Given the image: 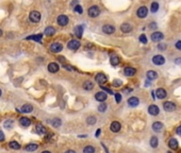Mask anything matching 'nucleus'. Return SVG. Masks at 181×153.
<instances>
[{
  "instance_id": "obj_24",
  "label": "nucleus",
  "mask_w": 181,
  "mask_h": 153,
  "mask_svg": "<svg viewBox=\"0 0 181 153\" xmlns=\"http://www.w3.org/2000/svg\"><path fill=\"white\" fill-rule=\"evenodd\" d=\"M35 131H36V133L40 134V135H45V134H46V129H45L43 126H42L41 123H37V125H36Z\"/></svg>"
},
{
  "instance_id": "obj_35",
  "label": "nucleus",
  "mask_w": 181,
  "mask_h": 153,
  "mask_svg": "<svg viewBox=\"0 0 181 153\" xmlns=\"http://www.w3.org/2000/svg\"><path fill=\"white\" fill-rule=\"evenodd\" d=\"M83 153H95V148L92 146H86L83 149Z\"/></svg>"
},
{
  "instance_id": "obj_28",
  "label": "nucleus",
  "mask_w": 181,
  "mask_h": 153,
  "mask_svg": "<svg viewBox=\"0 0 181 153\" xmlns=\"http://www.w3.org/2000/svg\"><path fill=\"white\" fill-rule=\"evenodd\" d=\"M38 148L37 144H29L25 147V150L26 151H29V152H32V151H35L36 149Z\"/></svg>"
},
{
  "instance_id": "obj_48",
  "label": "nucleus",
  "mask_w": 181,
  "mask_h": 153,
  "mask_svg": "<svg viewBox=\"0 0 181 153\" xmlns=\"http://www.w3.org/2000/svg\"><path fill=\"white\" fill-rule=\"evenodd\" d=\"M149 28H150V29H157V23H156V22L149 23Z\"/></svg>"
},
{
  "instance_id": "obj_47",
  "label": "nucleus",
  "mask_w": 181,
  "mask_h": 153,
  "mask_svg": "<svg viewBox=\"0 0 181 153\" xmlns=\"http://www.w3.org/2000/svg\"><path fill=\"white\" fill-rule=\"evenodd\" d=\"M175 46H176V48H177V49L181 50V40H178V42L176 43V45H175Z\"/></svg>"
},
{
  "instance_id": "obj_37",
  "label": "nucleus",
  "mask_w": 181,
  "mask_h": 153,
  "mask_svg": "<svg viewBox=\"0 0 181 153\" xmlns=\"http://www.w3.org/2000/svg\"><path fill=\"white\" fill-rule=\"evenodd\" d=\"M14 126V121L13 120H7L4 122V128H7V129H12Z\"/></svg>"
},
{
  "instance_id": "obj_53",
  "label": "nucleus",
  "mask_w": 181,
  "mask_h": 153,
  "mask_svg": "<svg viewBox=\"0 0 181 153\" xmlns=\"http://www.w3.org/2000/svg\"><path fill=\"white\" fill-rule=\"evenodd\" d=\"M77 3H78V0H75V1H74V2H72L71 4H72V5H76Z\"/></svg>"
},
{
  "instance_id": "obj_26",
  "label": "nucleus",
  "mask_w": 181,
  "mask_h": 153,
  "mask_svg": "<svg viewBox=\"0 0 181 153\" xmlns=\"http://www.w3.org/2000/svg\"><path fill=\"white\" fill-rule=\"evenodd\" d=\"M54 33H56V29H54L53 27H47L44 31V34L47 35V36H52Z\"/></svg>"
},
{
  "instance_id": "obj_44",
  "label": "nucleus",
  "mask_w": 181,
  "mask_h": 153,
  "mask_svg": "<svg viewBox=\"0 0 181 153\" xmlns=\"http://www.w3.org/2000/svg\"><path fill=\"white\" fill-rule=\"evenodd\" d=\"M122 84H123L122 80H114V81H113V85L115 86V87H118V86H120Z\"/></svg>"
},
{
  "instance_id": "obj_8",
  "label": "nucleus",
  "mask_w": 181,
  "mask_h": 153,
  "mask_svg": "<svg viewBox=\"0 0 181 153\" xmlns=\"http://www.w3.org/2000/svg\"><path fill=\"white\" fill-rule=\"evenodd\" d=\"M163 109L166 112H174L176 110V104L174 102H171V101H167V102H164L163 104Z\"/></svg>"
},
{
  "instance_id": "obj_16",
  "label": "nucleus",
  "mask_w": 181,
  "mask_h": 153,
  "mask_svg": "<svg viewBox=\"0 0 181 153\" xmlns=\"http://www.w3.org/2000/svg\"><path fill=\"white\" fill-rule=\"evenodd\" d=\"M156 95H157V98L158 99H164L166 97V90L164 88H158V89L156 90Z\"/></svg>"
},
{
  "instance_id": "obj_40",
  "label": "nucleus",
  "mask_w": 181,
  "mask_h": 153,
  "mask_svg": "<svg viewBox=\"0 0 181 153\" xmlns=\"http://www.w3.org/2000/svg\"><path fill=\"white\" fill-rule=\"evenodd\" d=\"M75 12H77V13H79V14H82L83 13V10H82L81 5H79V4L75 5Z\"/></svg>"
},
{
  "instance_id": "obj_3",
  "label": "nucleus",
  "mask_w": 181,
  "mask_h": 153,
  "mask_svg": "<svg viewBox=\"0 0 181 153\" xmlns=\"http://www.w3.org/2000/svg\"><path fill=\"white\" fill-rule=\"evenodd\" d=\"M80 46H81L80 42H79V40H77V39H71L67 44L68 49H70V50H78L80 48Z\"/></svg>"
},
{
  "instance_id": "obj_41",
  "label": "nucleus",
  "mask_w": 181,
  "mask_h": 153,
  "mask_svg": "<svg viewBox=\"0 0 181 153\" xmlns=\"http://www.w3.org/2000/svg\"><path fill=\"white\" fill-rule=\"evenodd\" d=\"M100 87H101V89L104 90L105 93H107V94H110V95H113V91H112V89H110V88H107V87H104L102 85H100Z\"/></svg>"
},
{
  "instance_id": "obj_10",
  "label": "nucleus",
  "mask_w": 181,
  "mask_h": 153,
  "mask_svg": "<svg viewBox=\"0 0 181 153\" xmlns=\"http://www.w3.org/2000/svg\"><path fill=\"white\" fill-rule=\"evenodd\" d=\"M163 37H164V35H163V33H161V32H153L151 34V40L152 42H156V43L161 42V40L163 39Z\"/></svg>"
},
{
  "instance_id": "obj_30",
  "label": "nucleus",
  "mask_w": 181,
  "mask_h": 153,
  "mask_svg": "<svg viewBox=\"0 0 181 153\" xmlns=\"http://www.w3.org/2000/svg\"><path fill=\"white\" fill-rule=\"evenodd\" d=\"M119 63H120V60L117 55H112L111 56V64L113 66H117Z\"/></svg>"
},
{
  "instance_id": "obj_17",
  "label": "nucleus",
  "mask_w": 181,
  "mask_h": 153,
  "mask_svg": "<svg viewBox=\"0 0 181 153\" xmlns=\"http://www.w3.org/2000/svg\"><path fill=\"white\" fill-rule=\"evenodd\" d=\"M95 99L97 100V101L104 102V101H106V99H107V94L105 91H99V93H97L95 95Z\"/></svg>"
},
{
  "instance_id": "obj_56",
  "label": "nucleus",
  "mask_w": 181,
  "mask_h": 153,
  "mask_svg": "<svg viewBox=\"0 0 181 153\" xmlns=\"http://www.w3.org/2000/svg\"><path fill=\"white\" fill-rule=\"evenodd\" d=\"M1 94H2V91H1V89H0V96H1Z\"/></svg>"
},
{
  "instance_id": "obj_4",
  "label": "nucleus",
  "mask_w": 181,
  "mask_h": 153,
  "mask_svg": "<svg viewBox=\"0 0 181 153\" xmlns=\"http://www.w3.org/2000/svg\"><path fill=\"white\" fill-rule=\"evenodd\" d=\"M152 63L157 66H161V65H163V64L165 63V58H164L163 55H160V54L154 55L152 57Z\"/></svg>"
},
{
  "instance_id": "obj_13",
  "label": "nucleus",
  "mask_w": 181,
  "mask_h": 153,
  "mask_svg": "<svg viewBox=\"0 0 181 153\" xmlns=\"http://www.w3.org/2000/svg\"><path fill=\"white\" fill-rule=\"evenodd\" d=\"M102 31H104V33L106 34H112L115 32V28H114V26L112 25H105L104 27H102Z\"/></svg>"
},
{
  "instance_id": "obj_22",
  "label": "nucleus",
  "mask_w": 181,
  "mask_h": 153,
  "mask_svg": "<svg viewBox=\"0 0 181 153\" xmlns=\"http://www.w3.org/2000/svg\"><path fill=\"white\" fill-rule=\"evenodd\" d=\"M168 147L173 150H176L178 148V140L176 138H171L170 142H168Z\"/></svg>"
},
{
  "instance_id": "obj_29",
  "label": "nucleus",
  "mask_w": 181,
  "mask_h": 153,
  "mask_svg": "<svg viewBox=\"0 0 181 153\" xmlns=\"http://www.w3.org/2000/svg\"><path fill=\"white\" fill-rule=\"evenodd\" d=\"M159 145V140H158V137L157 136H152L150 138V146L152 147V148H157Z\"/></svg>"
},
{
  "instance_id": "obj_49",
  "label": "nucleus",
  "mask_w": 181,
  "mask_h": 153,
  "mask_svg": "<svg viewBox=\"0 0 181 153\" xmlns=\"http://www.w3.org/2000/svg\"><path fill=\"white\" fill-rule=\"evenodd\" d=\"M175 63L177 64V65H181V57H178L175 60Z\"/></svg>"
},
{
  "instance_id": "obj_51",
  "label": "nucleus",
  "mask_w": 181,
  "mask_h": 153,
  "mask_svg": "<svg viewBox=\"0 0 181 153\" xmlns=\"http://www.w3.org/2000/svg\"><path fill=\"white\" fill-rule=\"evenodd\" d=\"M100 132H101V131H100V129H98V130L96 131V134H95V136H96V137H98L99 135H100Z\"/></svg>"
},
{
  "instance_id": "obj_31",
  "label": "nucleus",
  "mask_w": 181,
  "mask_h": 153,
  "mask_svg": "<svg viewBox=\"0 0 181 153\" xmlns=\"http://www.w3.org/2000/svg\"><path fill=\"white\" fill-rule=\"evenodd\" d=\"M42 37H43V34H37V35H32V36H29V37H27V39H33V40H35V42L41 43Z\"/></svg>"
},
{
  "instance_id": "obj_52",
  "label": "nucleus",
  "mask_w": 181,
  "mask_h": 153,
  "mask_svg": "<svg viewBox=\"0 0 181 153\" xmlns=\"http://www.w3.org/2000/svg\"><path fill=\"white\" fill-rule=\"evenodd\" d=\"M65 153H76L75 151H72V150H68V151H66Z\"/></svg>"
},
{
  "instance_id": "obj_5",
  "label": "nucleus",
  "mask_w": 181,
  "mask_h": 153,
  "mask_svg": "<svg viewBox=\"0 0 181 153\" xmlns=\"http://www.w3.org/2000/svg\"><path fill=\"white\" fill-rule=\"evenodd\" d=\"M95 80H96V82H97V83H99V84H101V85H102V84L107 83L108 78H107V75H106L105 73L99 72V73L96 74V76H95Z\"/></svg>"
},
{
  "instance_id": "obj_23",
  "label": "nucleus",
  "mask_w": 181,
  "mask_h": 153,
  "mask_svg": "<svg viewBox=\"0 0 181 153\" xmlns=\"http://www.w3.org/2000/svg\"><path fill=\"white\" fill-rule=\"evenodd\" d=\"M83 30H84V27L82 25L80 26H78L76 29H75V34H76V36L78 38H81L82 37V34H83Z\"/></svg>"
},
{
  "instance_id": "obj_14",
  "label": "nucleus",
  "mask_w": 181,
  "mask_h": 153,
  "mask_svg": "<svg viewBox=\"0 0 181 153\" xmlns=\"http://www.w3.org/2000/svg\"><path fill=\"white\" fill-rule=\"evenodd\" d=\"M120 128H122V126H120V123L118 121H113L111 123V126H110V129H111V131L114 132V133H117L120 131Z\"/></svg>"
},
{
  "instance_id": "obj_11",
  "label": "nucleus",
  "mask_w": 181,
  "mask_h": 153,
  "mask_svg": "<svg viewBox=\"0 0 181 153\" xmlns=\"http://www.w3.org/2000/svg\"><path fill=\"white\" fill-rule=\"evenodd\" d=\"M163 128H164V126H163V123L160 122V121H156L152 123V130L156 132V133H160L163 131Z\"/></svg>"
},
{
  "instance_id": "obj_34",
  "label": "nucleus",
  "mask_w": 181,
  "mask_h": 153,
  "mask_svg": "<svg viewBox=\"0 0 181 153\" xmlns=\"http://www.w3.org/2000/svg\"><path fill=\"white\" fill-rule=\"evenodd\" d=\"M9 146H10V148H12V149H14V150H18V149H20V145L18 144L17 142H10V144H9Z\"/></svg>"
},
{
  "instance_id": "obj_25",
  "label": "nucleus",
  "mask_w": 181,
  "mask_h": 153,
  "mask_svg": "<svg viewBox=\"0 0 181 153\" xmlns=\"http://www.w3.org/2000/svg\"><path fill=\"white\" fill-rule=\"evenodd\" d=\"M146 76H147L148 80L152 81V80H156L157 78H158V73H157L156 71H153V70H149V71H147V73H146Z\"/></svg>"
},
{
  "instance_id": "obj_32",
  "label": "nucleus",
  "mask_w": 181,
  "mask_h": 153,
  "mask_svg": "<svg viewBox=\"0 0 181 153\" xmlns=\"http://www.w3.org/2000/svg\"><path fill=\"white\" fill-rule=\"evenodd\" d=\"M50 123L52 125L53 128H59V127H61L62 121H61V119H59V118H54V119H52V121Z\"/></svg>"
},
{
  "instance_id": "obj_6",
  "label": "nucleus",
  "mask_w": 181,
  "mask_h": 153,
  "mask_svg": "<svg viewBox=\"0 0 181 153\" xmlns=\"http://www.w3.org/2000/svg\"><path fill=\"white\" fill-rule=\"evenodd\" d=\"M63 49L62 44L60 43H52L50 45V51L53 52V53H58V52H61Z\"/></svg>"
},
{
  "instance_id": "obj_46",
  "label": "nucleus",
  "mask_w": 181,
  "mask_h": 153,
  "mask_svg": "<svg viewBox=\"0 0 181 153\" xmlns=\"http://www.w3.org/2000/svg\"><path fill=\"white\" fill-rule=\"evenodd\" d=\"M4 140V133L0 130V142H3Z\"/></svg>"
},
{
  "instance_id": "obj_38",
  "label": "nucleus",
  "mask_w": 181,
  "mask_h": 153,
  "mask_svg": "<svg viewBox=\"0 0 181 153\" xmlns=\"http://www.w3.org/2000/svg\"><path fill=\"white\" fill-rule=\"evenodd\" d=\"M150 9H151V12L156 13V12L159 10V3L158 2H152L151 3V8H150Z\"/></svg>"
},
{
  "instance_id": "obj_55",
  "label": "nucleus",
  "mask_w": 181,
  "mask_h": 153,
  "mask_svg": "<svg viewBox=\"0 0 181 153\" xmlns=\"http://www.w3.org/2000/svg\"><path fill=\"white\" fill-rule=\"evenodd\" d=\"M1 35H2V30L0 29V36H1Z\"/></svg>"
},
{
  "instance_id": "obj_42",
  "label": "nucleus",
  "mask_w": 181,
  "mask_h": 153,
  "mask_svg": "<svg viewBox=\"0 0 181 153\" xmlns=\"http://www.w3.org/2000/svg\"><path fill=\"white\" fill-rule=\"evenodd\" d=\"M140 42L143 43V44H147V37H146V35L145 34H142L141 36H140Z\"/></svg>"
},
{
  "instance_id": "obj_50",
  "label": "nucleus",
  "mask_w": 181,
  "mask_h": 153,
  "mask_svg": "<svg viewBox=\"0 0 181 153\" xmlns=\"http://www.w3.org/2000/svg\"><path fill=\"white\" fill-rule=\"evenodd\" d=\"M176 133L179 135V136H181V126L177 128V130H176Z\"/></svg>"
},
{
  "instance_id": "obj_7",
  "label": "nucleus",
  "mask_w": 181,
  "mask_h": 153,
  "mask_svg": "<svg viewBox=\"0 0 181 153\" xmlns=\"http://www.w3.org/2000/svg\"><path fill=\"white\" fill-rule=\"evenodd\" d=\"M68 21H69V19H68V17L66 16V15H60V16L58 17V19H57L58 25H59V26H62V27H64V26L67 25Z\"/></svg>"
},
{
  "instance_id": "obj_43",
  "label": "nucleus",
  "mask_w": 181,
  "mask_h": 153,
  "mask_svg": "<svg viewBox=\"0 0 181 153\" xmlns=\"http://www.w3.org/2000/svg\"><path fill=\"white\" fill-rule=\"evenodd\" d=\"M158 49L161 50V51H164V50L166 49V45H165L164 43H159V45H158Z\"/></svg>"
},
{
  "instance_id": "obj_33",
  "label": "nucleus",
  "mask_w": 181,
  "mask_h": 153,
  "mask_svg": "<svg viewBox=\"0 0 181 153\" xmlns=\"http://www.w3.org/2000/svg\"><path fill=\"white\" fill-rule=\"evenodd\" d=\"M93 87H94V85H93V83L90 81H85L83 83V88H84V89H86V90L93 89Z\"/></svg>"
},
{
  "instance_id": "obj_15",
  "label": "nucleus",
  "mask_w": 181,
  "mask_h": 153,
  "mask_svg": "<svg viewBox=\"0 0 181 153\" xmlns=\"http://www.w3.org/2000/svg\"><path fill=\"white\" fill-rule=\"evenodd\" d=\"M59 69H60V66L58 65L57 63H50L49 65H48V70H49V72L51 73H56L59 71Z\"/></svg>"
},
{
  "instance_id": "obj_36",
  "label": "nucleus",
  "mask_w": 181,
  "mask_h": 153,
  "mask_svg": "<svg viewBox=\"0 0 181 153\" xmlns=\"http://www.w3.org/2000/svg\"><path fill=\"white\" fill-rule=\"evenodd\" d=\"M96 121H97V120H96V117H94V116H89V117H87V119H86V122L90 126L95 125Z\"/></svg>"
},
{
  "instance_id": "obj_2",
  "label": "nucleus",
  "mask_w": 181,
  "mask_h": 153,
  "mask_svg": "<svg viewBox=\"0 0 181 153\" xmlns=\"http://www.w3.org/2000/svg\"><path fill=\"white\" fill-rule=\"evenodd\" d=\"M41 13L38 11H32L29 15V19L31 20L32 22H38L41 20Z\"/></svg>"
},
{
  "instance_id": "obj_18",
  "label": "nucleus",
  "mask_w": 181,
  "mask_h": 153,
  "mask_svg": "<svg viewBox=\"0 0 181 153\" xmlns=\"http://www.w3.org/2000/svg\"><path fill=\"white\" fill-rule=\"evenodd\" d=\"M138 103H140V100H138V98H136V97H131V98L128 99V104L130 105L131 108L137 106Z\"/></svg>"
},
{
  "instance_id": "obj_12",
  "label": "nucleus",
  "mask_w": 181,
  "mask_h": 153,
  "mask_svg": "<svg viewBox=\"0 0 181 153\" xmlns=\"http://www.w3.org/2000/svg\"><path fill=\"white\" fill-rule=\"evenodd\" d=\"M148 113L150 115H152V116H157L159 113H160V109L157 106L156 104H151L150 106L148 108Z\"/></svg>"
},
{
  "instance_id": "obj_27",
  "label": "nucleus",
  "mask_w": 181,
  "mask_h": 153,
  "mask_svg": "<svg viewBox=\"0 0 181 153\" xmlns=\"http://www.w3.org/2000/svg\"><path fill=\"white\" fill-rule=\"evenodd\" d=\"M32 111H33V106L31 104H25V105H22L20 112H22V113H31Z\"/></svg>"
},
{
  "instance_id": "obj_45",
  "label": "nucleus",
  "mask_w": 181,
  "mask_h": 153,
  "mask_svg": "<svg viewBox=\"0 0 181 153\" xmlns=\"http://www.w3.org/2000/svg\"><path fill=\"white\" fill-rule=\"evenodd\" d=\"M115 100H116V102L119 103L120 101H122V96H120V94H115Z\"/></svg>"
},
{
  "instance_id": "obj_21",
  "label": "nucleus",
  "mask_w": 181,
  "mask_h": 153,
  "mask_svg": "<svg viewBox=\"0 0 181 153\" xmlns=\"http://www.w3.org/2000/svg\"><path fill=\"white\" fill-rule=\"evenodd\" d=\"M120 30H122L124 33H129L132 30V26L130 25V23L125 22V23H123V25L120 26Z\"/></svg>"
},
{
  "instance_id": "obj_1",
  "label": "nucleus",
  "mask_w": 181,
  "mask_h": 153,
  "mask_svg": "<svg viewBox=\"0 0 181 153\" xmlns=\"http://www.w3.org/2000/svg\"><path fill=\"white\" fill-rule=\"evenodd\" d=\"M87 14L89 17H92V18H96V17H98L99 14H100V9L97 7V5H92L88 11H87Z\"/></svg>"
},
{
  "instance_id": "obj_19",
  "label": "nucleus",
  "mask_w": 181,
  "mask_h": 153,
  "mask_svg": "<svg viewBox=\"0 0 181 153\" xmlns=\"http://www.w3.org/2000/svg\"><path fill=\"white\" fill-rule=\"evenodd\" d=\"M135 72H136L135 68H132V67H126L124 69V73L126 76H132L135 74Z\"/></svg>"
},
{
  "instance_id": "obj_9",
  "label": "nucleus",
  "mask_w": 181,
  "mask_h": 153,
  "mask_svg": "<svg viewBox=\"0 0 181 153\" xmlns=\"http://www.w3.org/2000/svg\"><path fill=\"white\" fill-rule=\"evenodd\" d=\"M136 14H137V16L140 17V18H145V17L147 16V14H148V9L143 5V7L138 8V10H137V12H136Z\"/></svg>"
},
{
  "instance_id": "obj_20",
  "label": "nucleus",
  "mask_w": 181,
  "mask_h": 153,
  "mask_svg": "<svg viewBox=\"0 0 181 153\" xmlns=\"http://www.w3.org/2000/svg\"><path fill=\"white\" fill-rule=\"evenodd\" d=\"M19 123L23 128H28V127H30V125H31V120H30L29 118H27V117H21V118L19 119Z\"/></svg>"
},
{
  "instance_id": "obj_54",
  "label": "nucleus",
  "mask_w": 181,
  "mask_h": 153,
  "mask_svg": "<svg viewBox=\"0 0 181 153\" xmlns=\"http://www.w3.org/2000/svg\"><path fill=\"white\" fill-rule=\"evenodd\" d=\"M42 153H50V152H49V151H43Z\"/></svg>"
},
{
  "instance_id": "obj_39",
  "label": "nucleus",
  "mask_w": 181,
  "mask_h": 153,
  "mask_svg": "<svg viewBox=\"0 0 181 153\" xmlns=\"http://www.w3.org/2000/svg\"><path fill=\"white\" fill-rule=\"evenodd\" d=\"M98 111L101 112V113H102V112H106V111H107V104L102 102V103L99 105V106H98Z\"/></svg>"
}]
</instances>
